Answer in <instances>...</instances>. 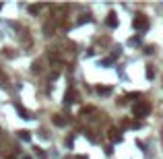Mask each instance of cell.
I'll return each mask as SVG.
<instances>
[{
    "instance_id": "1",
    "label": "cell",
    "mask_w": 163,
    "mask_h": 159,
    "mask_svg": "<svg viewBox=\"0 0 163 159\" xmlns=\"http://www.w3.org/2000/svg\"><path fill=\"white\" fill-rule=\"evenodd\" d=\"M149 110H151V108H149L147 104H136L132 112H134V116H136V118H145L147 114H149Z\"/></svg>"
},
{
    "instance_id": "2",
    "label": "cell",
    "mask_w": 163,
    "mask_h": 159,
    "mask_svg": "<svg viewBox=\"0 0 163 159\" xmlns=\"http://www.w3.org/2000/svg\"><path fill=\"white\" fill-rule=\"evenodd\" d=\"M147 25H149V23H147V19H145L143 14H136V19H134V29H138V31H141V29H147Z\"/></svg>"
},
{
    "instance_id": "3",
    "label": "cell",
    "mask_w": 163,
    "mask_h": 159,
    "mask_svg": "<svg viewBox=\"0 0 163 159\" xmlns=\"http://www.w3.org/2000/svg\"><path fill=\"white\" fill-rule=\"evenodd\" d=\"M108 25H112V27H116V25H118V19H116V14H114V13L108 14Z\"/></svg>"
},
{
    "instance_id": "4",
    "label": "cell",
    "mask_w": 163,
    "mask_h": 159,
    "mask_svg": "<svg viewBox=\"0 0 163 159\" xmlns=\"http://www.w3.org/2000/svg\"><path fill=\"white\" fill-rule=\"evenodd\" d=\"M29 137H31V134H29L27 130H21V138H23V141H29Z\"/></svg>"
},
{
    "instance_id": "5",
    "label": "cell",
    "mask_w": 163,
    "mask_h": 159,
    "mask_svg": "<svg viewBox=\"0 0 163 159\" xmlns=\"http://www.w3.org/2000/svg\"><path fill=\"white\" fill-rule=\"evenodd\" d=\"M25 159H29V157H25Z\"/></svg>"
}]
</instances>
